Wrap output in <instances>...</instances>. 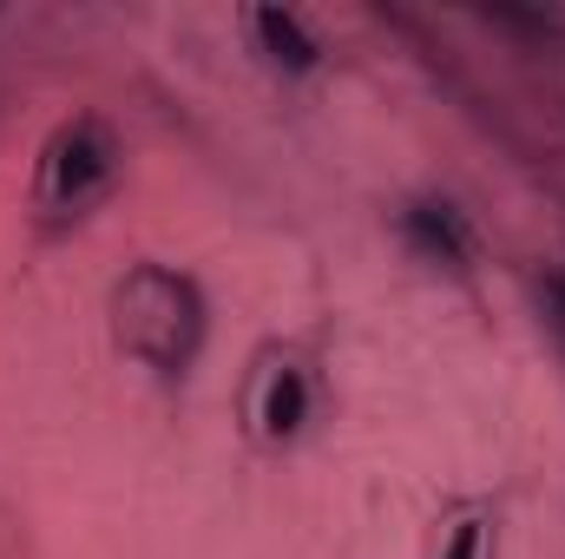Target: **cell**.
<instances>
[{
    "mask_svg": "<svg viewBox=\"0 0 565 559\" xmlns=\"http://www.w3.org/2000/svg\"><path fill=\"white\" fill-rule=\"evenodd\" d=\"M204 289L171 271V264H132L126 277L113 283V342L158 369V376H184L204 349Z\"/></svg>",
    "mask_w": 565,
    "mask_h": 559,
    "instance_id": "cell-1",
    "label": "cell"
},
{
    "mask_svg": "<svg viewBox=\"0 0 565 559\" xmlns=\"http://www.w3.org/2000/svg\"><path fill=\"white\" fill-rule=\"evenodd\" d=\"M119 171H126V139L99 113H73L46 133L33 158V211L46 224H79L93 204L113 198Z\"/></svg>",
    "mask_w": 565,
    "mask_h": 559,
    "instance_id": "cell-2",
    "label": "cell"
},
{
    "mask_svg": "<svg viewBox=\"0 0 565 559\" xmlns=\"http://www.w3.org/2000/svg\"><path fill=\"white\" fill-rule=\"evenodd\" d=\"M316 421V376L302 356L289 349H264L250 382H244V428L257 447H289L302 441V428Z\"/></svg>",
    "mask_w": 565,
    "mask_h": 559,
    "instance_id": "cell-3",
    "label": "cell"
},
{
    "mask_svg": "<svg viewBox=\"0 0 565 559\" xmlns=\"http://www.w3.org/2000/svg\"><path fill=\"white\" fill-rule=\"evenodd\" d=\"M402 238H408V251L422 264H434V271H467L473 264V224L447 198H415L402 211Z\"/></svg>",
    "mask_w": 565,
    "mask_h": 559,
    "instance_id": "cell-4",
    "label": "cell"
},
{
    "mask_svg": "<svg viewBox=\"0 0 565 559\" xmlns=\"http://www.w3.org/2000/svg\"><path fill=\"white\" fill-rule=\"evenodd\" d=\"M244 27H250L257 53H264L277 73H316V66H322V40L309 33L302 13H289V7H250Z\"/></svg>",
    "mask_w": 565,
    "mask_h": 559,
    "instance_id": "cell-5",
    "label": "cell"
},
{
    "mask_svg": "<svg viewBox=\"0 0 565 559\" xmlns=\"http://www.w3.org/2000/svg\"><path fill=\"white\" fill-rule=\"evenodd\" d=\"M440 559H493V520H487V507H473V514H460L447 527Z\"/></svg>",
    "mask_w": 565,
    "mask_h": 559,
    "instance_id": "cell-6",
    "label": "cell"
},
{
    "mask_svg": "<svg viewBox=\"0 0 565 559\" xmlns=\"http://www.w3.org/2000/svg\"><path fill=\"white\" fill-rule=\"evenodd\" d=\"M546 309H553V323H559V336H565V277L546 283Z\"/></svg>",
    "mask_w": 565,
    "mask_h": 559,
    "instance_id": "cell-7",
    "label": "cell"
}]
</instances>
